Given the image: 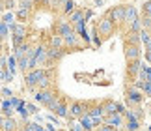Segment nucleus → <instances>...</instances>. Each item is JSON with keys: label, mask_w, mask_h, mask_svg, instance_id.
Returning a JSON list of instances; mask_svg holds the SVG:
<instances>
[{"label": "nucleus", "mask_w": 151, "mask_h": 131, "mask_svg": "<svg viewBox=\"0 0 151 131\" xmlns=\"http://www.w3.org/2000/svg\"><path fill=\"white\" fill-rule=\"evenodd\" d=\"M43 77H45V71H43V69H34L32 73L26 75V84H28V86H36L37 82L43 79Z\"/></svg>", "instance_id": "1"}, {"label": "nucleus", "mask_w": 151, "mask_h": 131, "mask_svg": "<svg viewBox=\"0 0 151 131\" xmlns=\"http://www.w3.org/2000/svg\"><path fill=\"white\" fill-rule=\"evenodd\" d=\"M112 30H114V21H110V19H101V21H99L97 32L108 36V34H112Z\"/></svg>", "instance_id": "2"}, {"label": "nucleus", "mask_w": 151, "mask_h": 131, "mask_svg": "<svg viewBox=\"0 0 151 131\" xmlns=\"http://www.w3.org/2000/svg\"><path fill=\"white\" fill-rule=\"evenodd\" d=\"M54 98H56V96H54L52 92H49V90H39V92L36 94V99L39 101V103H45V105H49Z\"/></svg>", "instance_id": "3"}, {"label": "nucleus", "mask_w": 151, "mask_h": 131, "mask_svg": "<svg viewBox=\"0 0 151 131\" xmlns=\"http://www.w3.org/2000/svg\"><path fill=\"white\" fill-rule=\"evenodd\" d=\"M125 55H127V60L129 62L138 60V58H140V49H138V45H127Z\"/></svg>", "instance_id": "4"}, {"label": "nucleus", "mask_w": 151, "mask_h": 131, "mask_svg": "<svg viewBox=\"0 0 151 131\" xmlns=\"http://www.w3.org/2000/svg\"><path fill=\"white\" fill-rule=\"evenodd\" d=\"M93 126H97V124L93 122V118H91L90 114H82V116H80V127H82L84 131L93 129Z\"/></svg>", "instance_id": "5"}, {"label": "nucleus", "mask_w": 151, "mask_h": 131, "mask_svg": "<svg viewBox=\"0 0 151 131\" xmlns=\"http://www.w3.org/2000/svg\"><path fill=\"white\" fill-rule=\"evenodd\" d=\"M121 124H123V118H121V114H118V112H114V114H110L106 118V126H110V127H119Z\"/></svg>", "instance_id": "6"}, {"label": "nucleus", "mask_w": 151, "mask_h": 131, "mask_svg": "<svg viewBox=\"0 0 151 131\" xmlns=\"http://www.w3.org/2000/svg\"><path fill=\"white\" fill-rule=\"evenodd\" d=\"M125 114H127V127H129V131H136L138 129V120H136V116H134V112L132 111H125Z\"/></svg>", "instance_id": "7"}, {"label": "nucleus", "mask_w": 151, "mask_h": 131, "mask_svg": "<svg viewBox=\"0 0 151 131\" xmlns=\"http://www.w3.org/2000/svg\"><path fill=\"white\" fill-rule=\"evenodd\" d=\"M138 19L136 17V9L132 8V6H129V8H125V17H123V21H127L131 25V23H134Z\"/></svg>", "instance_id": "8"}, {"label": "nucleus", "mask_w": 151, "mask_h": 131, "mask_svg": "<svg viewBox=\"0 0 151 131\" xmlns=\"http://www.w3.org/2000/svg\"><path fill=\"white\" fill-rule=\"evenodd\" d=\"M84 111H86V105L84 103H73V107H71V114L73 116H78V118L82 116V114H86Z\"/></svg>", "instance_id": "9"}, {"label": "nucleus", "mask_w": 151, "mask_h": 131, "mask_svg": "<svg viewBox=\"0 0 151 131\" xmlns=\"http://www.w3.org/2000/svg\"><path fill=\"white\" fill-rule=\"evenodd\" d=\"M140 66H142L140 60H132V62L129 64V69H127V71H129V75H131V77H136L138 73H140Z\"/></svg>", "instance_id": "10"}, {"label": "nucleus", "mask_w": 151, "mask_h": 131, "mask_svg": "<svg viewBox=\"0 0 151 131\" xmlns=\"http://www.w3.org/2000/svg\"><path fill=\"white\" fill-rule=\"evenodd\" d=\"M88 114L93 118V122H95V124H101V120H103V109H101V107H95V109H93V111H90Z\"/></svg>", "instance_id": "11"}, {"label": "nucleus", "mask_w": 151, "mask_h": 131, "mask_svg": "<svg viewBox=\"0 0 151 131\" xmlns=\"http://www.w3.org/2000/svg\"><path fill=\"white\" fill-rule=\"evenodd\" d=\"M123 17H125V8H114L112 9V19L116 23H121V21H123Z\"/></svg>", "instance_id": "12"}, {"label": "nucleus", "mask_w": 151, "mask_h": 131, "mask_svg": "<svg viewBox=\"0 0 151 131\" xmlns=\"http://www.w3.org/2000/svg\"><path fill=\"white\" fill-rule=\"evenodd\" d=\"M101 109L106 112V114H114V112H118V103H114V101H108V103H104Z\"/></svg>", "instance_id": "13"}, {"label": "nucleus", "mask_w": 151, "mask_h": 131, "mask_svg": "<svg viewBox=\"0 0 151 131\" xmlns=\"http://www.w3.org/2000/svg\"><path fill=\"white\" fill-rule=\"evenodd\" d=\"M127 99H129V103H140L142 94H140V92H136V90H131V92H129V96H127Z\"/></svg>", "instance_id": "14"}, {"label": "nucleus", "mask_w": 151, "mask_h": 131, "mask_svg": "<svg viewBox=\"0 0 151 131\" xmlns=\"http://www.w3.org/2000/svg\"><path fill=\"white\" fill-rule=\"evenodd\" d=\"M136 86L140 88V90H144V92L147 94V96H151V84H149V82H146V81H138V82H136Z\"/></svg>", "instance_id": "15"}, {"label": "nucleus", "mask_w": 151, "mask_h": 131, "mask_svg": "<svg viewBox=\"0 0 151 131\" xmlns=\"http://www.w3.org/2000/svg\"><path fill=\"white\" fill-rule=\"evenodd\" d=\"M54 112H56L58 116H63V118H65V116H67V107L63 105V103H60V105L54 109Z\"/></svg>", "instance_id": "16"}, {"label": "nucleus", "mask_w": 151, "mask_h": 131, "mask_svg": "<svg viewBox=\"0 0 151 131\" xmlns=\"http://www.w3.org/2000/svg\"><path fill=\"white\" fill-rule=\"evenodd\" d=\"M82 19H84V13H82V11H75V13L71 15V21L75 23V25H78V23H82Z\"/></svg>", "instance_id": "17"}, {"label": "nucleus", "mask_w": 151, "mask_h": 131, "mask_svg": "<svg viewBox=\"0 0 151 131\" xmlns=\"http://www.w3.org/2000/svg\"><path fill=\"white\" fill-rule=\"evenodd\" d=\"M62 43H63L62 36H54V38H52V47H56V49H60V47H62Z\"/></svg>", "instance_id": "18"}, {"label": "nucleus", "mask_w": 151, "mask_h": 131, "mask_svg": "<svg viewBox=\"0 0 151 131\" xmlns=\"http://www.w3.org/2000/svg\"><path fill=\"white\" fill-rule=\"evenodd\" d=\"M138 38H140V41H144V43H147L151 36H149V32H147V30H140V34H138Z\"/></svg>", "instance_id": "19"}, {"label": "nucleus", "mask_w": 151, "mask_h": 131, "mask_svg": "<svg viewBox=\"0 0 151 131\" xmlns=\"http://www.w3.org/2000/svg\"><path fill=\"white\" fill-rule=\"evenodd\" d=\"M17 17H19L21 21H26V19H28V9L21 8V9H19V13H17Z\"/></svg>", "instance_id": "20"}, {"label": "nucleus", "mask_w": 151, "mask_h": 131, "mask_svg": "<svg viewBox=\"0 0 151 131\" xmlns=\"http://www.w3.org/2000/svg\"><path fill=\"white\" fill-rule=\"evenodd\" d=\"M6 34H8V26H6L2 21H0V38H4Z\"/></svg>", "instance_id": "21"}, {"label": "nucleus", "mask_w": 151, "mask_h": 131, "mask_svg": "<svg viewBox=\"0 0 151 131\" xmlns=\"http://www.w3.org/2000/svg\"><path fill=\"white\" fill-rule=\"evenodd\" d=\"M144 11H146V13L151 17V2H146V4H144Z\"/></svg>", "instance_id": "22"}, {"label": "nucleus", "mask_w": 151, "mask_h": 131, "mask_svg": "<svg viewBox=\"0 0 151 131\" xmlns=\"http://www.w3.org/2000/svg\"><path fill=\"white\" fill-rule=\"evenodd\" d=\"M144 26H147V28H151V17L147 15L146 19H144Z\"/></svg>", "instance_id": "23"}, {"label": "nucleus", "mask_w": 151, "mask_h": 131, "mask_svg": "<svg viewBox=\"0 0 151 131\" xmlns=\"http://www.w3.org/2000/svg\"><path fill=\"white\" fill-rule=\"evenodd\" d=\"M71 131H84L82 127H80L78 126V124H73V126H71Z\"/></svg>", "instance_id": "24"}, {"label": "nucleus", "mask_w": 151, "mask_h": 131, "mask_svg": "<svg viewBox=\"0 0 151 131\" xmlns=\"http://www.w3.org/2000/svg\"><path fill=\"white\" fill-rule=\"evenodd\" d=\"M99 131H114V127H110V126H103Z\"/></svg>", "instance_id": "25"}, {"label": "nucleus", "mask_w": 151, "mask_h": 131, "mask_svg": "<svg viewBox=\"0 0 151 131\" xmlns=\"http://www.w3.org/2000/svg\"><path fill=\"white\" fill-rule=\"evenodd\" d=\"M146 58H147V62L151 64V49H147V52H146Z\"/></svg>", "instance_id": "26"}, {"label": "nucleus", "mask_w": 151, "mask_h": 131, "mask_svg": "<svg viewBox=\"0 0 151 131\" xmlns=\"http://www.w3.org/2000/svg\"><path fill=\"white\" fill-rule=\"evenodd\" d=\"M146 82H149V84H151V71H149V75H147V81Z\"/></svg>", "instance_id": "27"}, {"label": "nucleus", "mask_w": 151, "mask_h": 131, "mask_svg": "<svg viewBox=\"0 0 151 131\" xmlns=\"http://www.w3.org/2000/svg\"><path fill=\"white\" fill-rule=\"evenodd\" d=\"M146 45H147V49H151V38H149V41H147Z\"/></svg>", "instance_id": "28"}, {"label": "nucleus", "mask_w": 151, "mask_h": 131, "mask_svg": "<svg viewBox=\"0 0 151 131\" xmlns=\"http://www.w3.org/2000/svg\"><path fill=\"white\" fill-rule=\"evenodd\" d=\"M149 131H151V127H149Z\"/></svg>", "instance_id": "29"}]
</instances>
